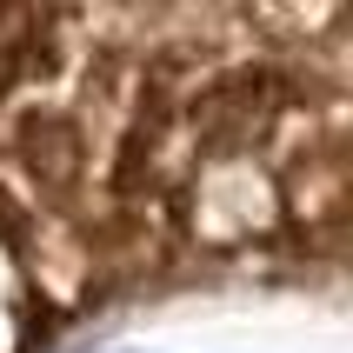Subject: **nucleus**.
<instances>
[{
    "instance_id": "f257e3e1",
    "label": "nucleus",
    "mask_w": 353,
    "mask_h": 353,
    "mask_svg": "<svg viewBox=\"0 0 353 353\" xmlns=\"http://www.w3.org/2000/svg\"><path fill=\"white\" fill-rule=\"evenodd\" d=\"M207 14L0 7V353L167 267L174 220L140 207L120 147L167 87L214 67Z\"/></svg>"
},
{
    "instance_id": "f03ea898",
    "label": "nucleus",
    "mask_w": 353,
    "mask_h": 353,
    "mask_svg": "<svg viewBox=\"0 0 353 353\" xmlns=\"http://www.w3.org/2000/svg\"><path fill=\"white\" fill-rule=\"evenodd\" d=\"M280 227H287L280 174H274V154H260V147L214 154L174 194V240L200 247V254H234V247H254Z\"/></svg>"
}]
</instances>
